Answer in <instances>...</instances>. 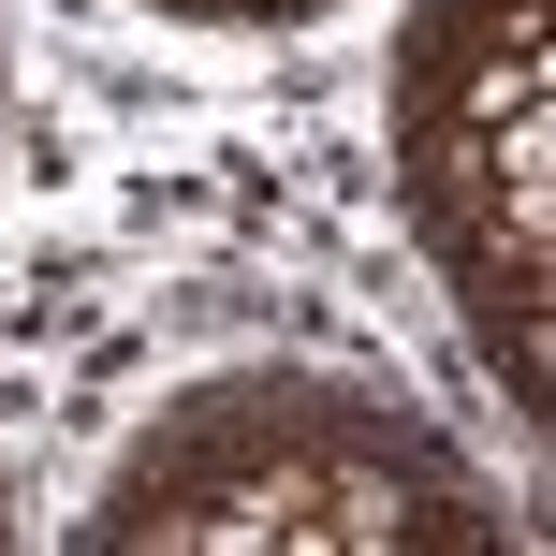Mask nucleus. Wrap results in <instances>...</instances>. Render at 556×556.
I'll return each instance as SVG.
<instances>
[{
    "label": "nucleus",
    "instance_id": "nucleus-1",
    "mask_svg": "<svg viewBox=\"0 0 556 556\" xmlns=\"http://www.w3.org/2000/svg\"><path fill=\"white\" fill-rule=\"evenodd\" d=\"M103 556L191 542V556H250V542H337V556H395V542H498L469 454H440L425 425H381L323 381H220L205 410H176L88 513Z\"/></svg>",
    "mask_w": 556,
    "mask_h": 556
},
{
    "label": "nucleus",
    "instance_id": "nucleus-2",
    "mask_svg": "<svg viewBox=\"0 0 556 556\" xmlns=\"http://www.w3.org/2000/svg\"><path fill=\"white\" fill-rule=\"evenodd\" d=\"M395 176H410V220H425V250L454 264V307H469L483 366L513 381V410H556V337H542V278H556V103L425 117V132H395Z\"/></svg>",
    "mask_w": 556,
    "mask_h": 556
},
{
    "label": "nucleus",
    "instance_id": "nucleus-3",
    "mask_svg": "<svg viewBox=\"0 0 556 556\" xmlns=\"http://www.w3.org/2000/svg\"><path fill=\"white\" fill-rule=\"evenodd\" d=\"M513 103H556L542 0H425L395 29V132H425V117H513Z\"/></svg>",
    "mask_w": 556,
    "mask_h": 556
},
{
    "label": "nucleus",
    "instance_id": "nucleus-4",
    "mask_svg": "<svg viewBox=\"0 0 556 556\" xmlns=\"http://www.w3.org/2000/svg\"><path fill=\"white\" fill-rule=\"evenodd\" d=\"M0 528H15V513H0Z\"/></svg>",
    "mask_w": 556,
    "mask_h": 556
}]
</instances>
